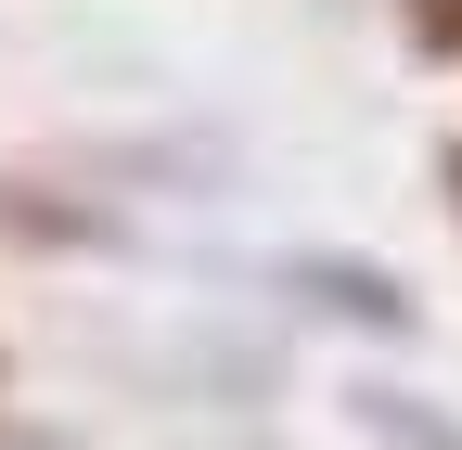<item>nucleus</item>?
I'll list each match as a JSON object with an SVG mask.
<instances>
[{"mask_svg": "<svg viewBox=\"0 0 462 450\" xmlns=\"http://www.w3.org/2000/svg\"><path fill=\"white\" fill-rule=\"evenodd\" d=\"M270 284L296 296L309 322H346V334H373V348H411V334H424V296L398 284L385 258H360V245H282Z\"/></svg>", "mask_w": 462, "mask_h": 450, "instance_id": "obj_1", "label": "nucleus"}, {"mask_svg": "<svg viewBox=\"0 0 462 450\" xmlns=\"http://www.w3.org/2000/svg\"><path fill=\"white\" fill-rule=\"evenodd\" d=\"M0 245L14 258H129V219L78 181H39V167H0Z\"/></svg>", "mask_w": 462, "mask_h": 450, "instance_id": "obj_2", "label": "nucleus"}, {"mask_svg": "<svg viewBox=\"0 0 462 450\" xmlns=\"http://www.w3.org/2000/svg\"><path fill=\"white\" fill-rule=\"evenodd\" d=\"M346 425H360L373 450H462V425L437 399H411V386H346Z\"/></svg>", "mask_w": 462, "mask_h": 450, "instance_id": "obj_3", "label": "nucleus"}, {"mask_svg": "<svg viewBox=\"0 0 462 450\" xmlns=\"http://www.w3.org/2000/svg\"><path fill=\"white\" fill-rule=\"evenodd\" d=\"M398 39H411L424 65H462V0H398Z\"/></svg>", "mask_w": 462, "mask_h": 450, "instance_id": "obj_4", "label": "nucleus"}, {"mask_svg": "<svg viewBox=\"0 0 462 450\" xmlns=\"http://www.w3.org/2000/svg\"><path fill=\"white\" fill-rule=\"evenodd\" d=\"M424 167H437V206H449V232H462V129H449V142H437Z\"/></svg>", "mask_w": 462, "mask_h": 450, "instance_id": "obj_5", "label": "nucleus"}, {"mask_svg": "<svg viewBox=\"0 0 462 450\" xmlns=\"http://www.w3.org/2000/svg\"><path fill=\"white\" fill-rule=\"evenodd\" d=\"M0 386H14V361H0Z\"/></svg>", "mask_w": 462, "mask_h": 450, "instance_id": "obj_6", "label": "nucleus"}]
</instances>
